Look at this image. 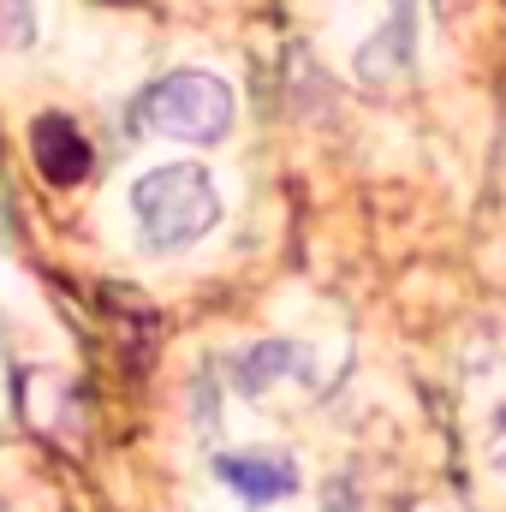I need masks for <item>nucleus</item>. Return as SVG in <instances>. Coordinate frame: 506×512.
Returning <instances> with one entry per match:
<instances>
[{
    "label": "nucleus",
    "instance_id": "1",
    "mask_svg": "<svg viewBox=\"0 0 506 512\" xmlns=\"http://www.w3.org/2000/svg\"><path fill=\"white\" fill-rule=\"evenodd\" d=\"M131 215H137L149 251H191L203 233H215L221 191L197 161H167L131 185Z\"/></svg>",
    "mask_w": 506,
    "mask_h": 512
},
{
    "label": "nucleus",
    "instance_id": "2",
    "mask_svg": "<svg viewBox=\"0 0 506 512\" xmlns=\"http://www.w3.org/2000/svg\"><path fill=\"white\" fill-rule=\"evenodd\" d=\"M239 120V102L227 90V78L215 72H167L137 96V126L155 137H179V143H221Z\"/></svg>",
    "mask_w": 506,
    "mask_h": 512
},
{
    "label": "nucleus",
    "instance_id": "3",
    "mask_svg": "<svg viewBox=\"0 0 506 512\" xmlns=\"http://www.w3.org/2000/svg\"><path fill=\"white\" fill-rule=\"evenodd\" d=\"M30 161H36V173L54 191H72V185L90 179L96 155H90V137H84V126L72 114H36V126H30Z\"/></svg>",
    "mask_w": 506,
    "mask_h": 512
},
{
    "label": "nucleus",
    "instance_id": "4",
    "mask_svg": "<svg viewBox=\"0 0 506 512\" xmlns=\"http://www.w3.org/2000/svg\"><path fill=\"white\" fill-rule=\"evenodd\" d=\"M215 477L245 501V507H274L298 489V465L286 453H221Z\"/></svg>",
    "mask_w": 506,
    "mask_h": 512
},
{
    "label": "nucleus",
    "instance_id": "5",
    "mask_svg": "<svg viewBox=\"0 0 506 512\" xmlns=\"http://www.w3.org/2000/svg\"><path fill=\"white\" fill-rule=\"evenodd\" d=\"M411 36H417V12H411V0H399V6L387 12V24L358 48V78H364V84L399 78V72L411 66Z\"/></svg>",
    "mask_w": 506,
    "mask_h": 512
},
{
    "label": "nucleus",
    "instance_id": "6",
    "mask_svg": "<svg viewBox=\"0 0 506 512\" xmlns=\"http://www.w3.org/2000/svg\"><path fill=\"white\" fill-rule=\"evenodd\" d=\"M292 358H298V352H292L286 340H268V346H251V352L239 358V387H245V393H262V387H274V382H280V370H286Z\"/></svg>",
    "mask_w": 506,
    "mask_h": 512
},
{
    "label": "nucleus",
    "instance_id": "7",
    "mask_svg": "<svg viewBox=\"0 0 506 512\" xmlns=\"http://www.w3.org/2000/svg\"><path fill=\"white\" fill-rule=\"evenodd\" d=\"M30 36H36L30 0H0V48H30Z\"/></svg>",
    "mask_w": 506,
    "mask_h": 512
},
{
    "label": "nucleus",
    "instance_id": "8",
    "mask_svg": "<svg viewBox=\"0 0 506 512\" xmlns=\"http://www.w3.org/2000/svg\"><path fill=\"white\" fill-rule=\"evenodd\" d=\"M489 459L506 471V405L495 411V429H489Z\"/></svg>",
    "mask_w": 506,
    "mask_h": 512
}]
</instances>
